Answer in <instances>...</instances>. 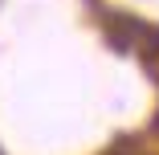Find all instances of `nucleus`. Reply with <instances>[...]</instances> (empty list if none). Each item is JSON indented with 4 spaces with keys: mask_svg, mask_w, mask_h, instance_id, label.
Instances as JSON below:
<instances>
[{
    "mask_svg": "<svg viewBox=\"0 0 159 155\" xmlns=\"http://www.w3.org/2000/svg\"><path fill=\"white\" fill-rule=\"evenodd\" d=\"M98 25L118 53H139L147 61L159 57V25H147L131 12H114V8H98Z\"/></svg>",
    "mask_w": 159,
    "mask_h": 155,
    "instance_id": "1",
    "label": "nucleus"
}]
</instances>
